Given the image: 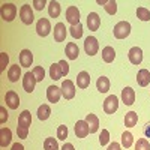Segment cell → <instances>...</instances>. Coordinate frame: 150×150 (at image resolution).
Listing matches in <instances>:
<instances>
[{
	"instance_id": "6da1fadb",
	"label": "cell",
	"mask_w": 150,
	"mask_h": 150,
	"mask_svg": "<svg viewBox=\"0 0 150 150\" xmlns=\"http://www.w3.org/2000/svg\"><path fill=\"white\" fill-rule=\"evenodd\" d=\"M112 33H114V38H117V39H125L131 33V24L128 21H119L114 26Z\"/></svg>"
},
{
	"instance_id": "7a4b0ae2",
	"label": "cell",
	"mask_w": 150,
	"mask_h": 150,
	"mask_svg": "<svg viewBox=\"0 0 150 150\" xmlns=\"http://www.w3.org/2000/svg\"><path fill=\"white\" fill-rule=\"evenodd\" d=\"M0 15H2V20L6 23H11L17 15V6L14 3H3L2 9H0Z\"/></svg>"
},
{
	"instance_id": "3957f363",
	"label": "cell",
	"mask_w": 150,
	"mask_h": 150,
	"mask_svg": "<svg viewBox=\"0 0 150 150\" xmlns=\"http://www.w3.org/2000/svg\"><path fill=\"white\" fill-rule=\"evenodd\" d=\"M119 108V99L114 95H110L104 101V111L105 114H114Z\"/></svg>"
},
{
	"instance_id": "277c9868",
	"label": "cell",
	"mask_w": 150,
	"mask_h": 150,
	"mask_svg": "<svg viewBox=\"0 0 150 150\" xmlns=\"http://www.w3.org/2000/svg\"><path fill=\"white\" fill-rule=\"evenodd\" d=\"M84 50H86V54L89 56H95L99 50V42L95 36H87L86 41H84Z\"/></svg>"
},
{
	"instance_id": "5b68a950",
	"label": "cell",
	"mask_w": 150,
	"mask_h": 150,
	"mask_svg": "<svg viewBox=\"0 0 150 150\" xmlns=\"http://www.w3.org/2000/svg\"><path fill=\"white\" fill-rule=\"evenodd\" d=\"M20 18L21 21L26 24V26H30L33 23L35 17H33V11H32V6L30 5H23L21 9H20Z\"/></svg>"
},
{
	"instance_id": "8992f818",
	"label": "cell",
	"mask_w": 150,
	"mask_h": 150,
	"mask_svg": "<svg viewBox=\"0 0 150 150\" xmlns=\"http://www.w3.org/2000/svg\"><path fill=\"white\" fill-rule=\"evenodd\" d=\"M74 131H75L77 138H86V137L90 134V128H89V125H87L86 120H78L77 123H75Z\"/></svg>"
},
{
	"instance_id": "52a82bcc",
	"label": "cell",
	"mask_w": 150,
	"mask_h": 150,
	"mask_svg": "<svg viewBox=\"0 0 150 150\" xmlns=\"http://www.w3.org/2000/svg\"><path fill=\"white\" fill-rule=\"evenodd\" d=\"M36 32L39 36L45 38L50 35V32H51V24H50V21L47 18H39L36 23Z\"/></svg>"
},
{
	"instance_id": "ba28073f",
	"label": "cell",
	"mask_w": 150,
	"mask_h": 150,
	"mask_svg": "<svg viewBox=\"0 0 150 150\" xmlns=\"http://www.w3.org/2000/svg\"><path fill=\"white\" fill-rule=\"evenodd\" d=\"M66 21L71 26H77L80 24V11L77 6H69L66 9Z\"/></svg>"
},
{
	"instance_id": "9c48e42d",
	"label": "cell",
	"mask_w": 150,
	"mask_h": 150,
	"mask_svg": "<svg viewBox=\"0 0 150 150\" xmlns=\"http://www.w3.org/2000/svg\"><path fill=\"white\" fill-rule=\"evenodd\" d=\"M36 83L38 81L35 78L33 72H26V74H24V77H23V87H24V90H26L27 93H32L35 90Z\"/></svg>"
},
{
	"instance_id": "30bf717a",
	"label": "cell",
	"mask_w": 150,
	"mask_h": 150,
	"mask_svg": "<svg viewBox=\"0 0 150 150\" xmlns=\"http://www.w3.org/2000/svg\"><path fill=\"white\" fill-rule=\"evenodd\" d=\"M5 102H6V105H8L11 110H17L18 105H20V96H18V93L14 92V90L6 92V95H5Z\"/></svg>"
},
{
	"instance_id": "8fae6325",
	"label": "cell",
	"mask_w": 150,
	"mask_h": 150,
	"mask_svg": "<svg viewBox=\"0 0 150 150\" xmlns=\"http://www.w3.org/2000/svg\"><path fill=\"white\" fill-rule=\"evenodd\" d=\"M62 95H63L65 99H72L75 96V84L71 80H65L62 83Z\"/></svg>"
},
{
	"instance_id": "7c38bea8",
	"label": "cell",
	"mask_w": 150,
	"mask_h": 150,
	"mask_svg": "<svg viewBox=\"0 0 150 150\" xmlns=\"http://www.w3.org/2000/svg\"><path fill=\"white\" fill-rule=\"evenodd\" d=\"M128 57H129V62L132 65H140L143 62V50L140 47H132L129 50Z\"/></svg>"
},
{
	"instance_id": "4fadbf2b",
	"label": "cell",
	"mask_w": 150,
	"mask_h": 150,
	"mask_svg": "<svg viewBox=\"0 0 150 150\" xmlns=\"http://www.w3.org/2000/svg\"><path fill=\"white\" fill-rule=\"evenodd\" d=\"M66 26L63 23H57L56 26H54V41L56 42H63L66 39Z\"/></svg>"
},
{
	"instance_id": "5bb4252c",
	"label": "cell",
	"mask_w": 150,
	"mask_h": 150,
	"mask_svg": "<svg viewBox=\"0 0 150 150\" xmlns=\"http://www.w3.org/2000/svg\"><path fill=\"white\" fill-rule=\"evenodd\" d=\"M60 96H62V89H59L57 86H50L48 89H47V99L51 104L59 102Z\"/></svg>"
},
{
	"instance_id": "9a60e30c",
	"label": "cell",
	"mask_w": 150,
	"mask_h": 150,
	"mask_svg": "<svg viewBox=\"0 0 150 150\" xmlns=\"http://www.w3.org/2000/svg\"><path fill=\"white\" fill-rule=\"evenodd\" d=\"M122 102L125 105H132L135 102V92L132 87H125L122 90Z\"/></svg>"
},
{
	"instance_id": "2e32d148",
	"label": "cell",
	"mask_w": 150,
	"mask_h": 150,
	"mask_svg": "<svg viewBox=\"0 0 150 150\" xmlns=\"http://www.w3.org/2000/svg\"><path fill=\"white\" fill-rule=\"evenodd\" d=\"M87 26H89V29L92 32H96L99 29V26H101V18H99V15L96 12H90L87 15Z\"/></svg>"
},
{
	"instance_id": "e0dca14e",
	"label": "cell",
	"mask_w": 150,
	"mask_h": 150,
	"mask_svg": "<svg viewBox=\"0 0 150 150\" xmlns=\"http://www.w3.org/2000/svg\"><path fill=\"white\" fill-rule=\"evenodd\" d=\"M30 123H32V114H30V111L24 110L21 114H20V117H18V128L29 129Z\"/></svg>"
},
{
	"instance_id": "ac0fdd59",
	"label": "cell",
	"mask_w": 150,
	"mask_h": 150,
	"mask_svg": "<svg viewBox=\"0 0 150 150\" xmlns=\"http://www.w3.org/2000/svg\"><path fill=\"white\" fill-rule=\"evenodd\" d=\"M77 86H78V89H87L90 86V75L86 71H81L77 75Z\"/></svg>"
},
{
	"instance_id": "d6986e66",
	"label": "cell",
	"mask_w": 150,
	"mask_h": 150,
	"mask_svg": "<svg viewBox=\"0 0 150 150\" xmlns=\"http://www.w3.org/2000/svg\"><path fill=\"white\" fill-rule=\"evenodd\" d=\"M33 62V54L30 50H23L20 53V65L24 66V68H29Z\"/></svg>"
},
{
	"instance_id": "ffe728a7",
	"label": "cell",
	"mask_w": 150,
	"mask_h": 150,
	"mask_svg": "<svg viewBox=\"0 0 150 150\" xmlns=\"http://www.w3.org/2000/svg\"><path fill=\"white\" fill-rule=\"evenodd\" d=\"M65 53H66V57L71 59V60H75L78 59V54H80V50H78V45L75 42H69L65 48Z\"/></svg>"
},
{
	"instance_id": "44dd1931",
	"label": "cell",
	"mask_w": 150,
	"mask_h": 150,
	"mask_svg": "<svg viewBox=\"0 0 150 150\" xmlns=\"http://www.w3.org/2000/svg\"><path fill=\"white\" fill-rule=\"evenodd\" d=\"M11 141H12V132H11V129L2 128V129H0V146L6 147V146L11 144Z\"/></svg>"
},
{
	"instance_id": "7402d4cb",
	"label": "cell",
	"mask_w": 150,
	"mask_h": 150,
	"mask_svg": "<svg viewBox=\"0 0 150 150\" xmlns=\"http://www.w3.org/2000/svg\"><path fill=\"white\" fill-rule=\"evenodd\" d=\"M137 83H138V86H141V87H146L150 83V72L147 69H140L138 75H137Z\"/></svg>"
},
{
	"instance_id": "603a6c76",
	"label": "cell",
	"mask_w": 150,
	"mask_h": 150,
	"mask_svg": "<svg viewBox=\"0 0 150 150\" xmlns=\"http://www.w3.org/2000/svg\"><path fill=\"white\" fill-rule=\"evenodd\" d=\"M21 77V68L18 65H12L8 71V78L11 83H17Z\"/></svg>"
},
{
	"instance_id": "cb8c5ba5",
	"label": "cell",
	"mask_w": 150,
	"mask_h": 150,
	"mask_svg": "<svg viewBox=\"0 0 150 150\" xmlns=\"http://www.w3.org/2000/svg\"><path fill=\"white\" fill-rule=\"evenodd\" d=\"M86 122H87V125H89V128H90V134H95L99 129V119L95 114H92V112L86 116Z\"/></svg>"
},
{
	"instance_id": "d4e9b609",
	"label": "cell",
	"mask_w": 150,
	"mask_h": 150,
	"mask_svg": "<svg viewBox=\"0 0 150 150\" xmlns=\"http://www.w3.org/2000/svg\"><path fill=\"white\" fill-rule=\"evenodd\" d=\"M138 123V114L135 111H129L125 116V126L126 128H134L135 125Z\"/></svg>"
},
{
	"instance_id": "484cf974",
	"label": "cell",
	"mask_w": 150,
	"mask_h": 150,
	"mask_svg": "<svg viewBox=\"0 0 150 150\" xmlns=\"http://www.w3.org/2000/svg\"><path fill=\"white\" fill-rule=\"evenodd\" d=\"M116 59V51L112 47H105L102 50V60L105 62V63H111V62H114Z\"/></svg>"
},
{
	"instance_id": "4316f807",
	"label": "cell",
	"mask_w": 150,
	"mask_h": 150,
	"mask_svg": "<svg viewBox=\"0 0 150 150\" xmlns=\"http://www.w3.org/2000/svg\"><path fill=\"white\" fill-rule=\"evenodd\" d=\"M48 14L51 18H57L60 15V3L56 2V0H51L48 3Z\"/></svg>"
},
{
	"instance_id": "83f0119b",
	"label": "cell",
	"mask_w": 150,
	"mask_h": 150,
	"mask_svg": "<svg viewBox=\"0 0 150 150\" xmlns=\"http://www.w3.org/2000/svg\"><path fill=\"white\" fill-rule=\"evenodd\" d=\"M96 87L101 93H107L110 90V80L107 77H99L96 81Z\"/></svg>"
},
{
	"instance_id": "f1b7e54d",
	"label": "cell",
	"mask_w": 150,
	"mask_h": 150,
	"mask_svg": "<svg viewBox=\"0 0 150 150\" xmlns=\"http://www.w3.org/2000/svg\"><path fill=\"white\" fill-rule=\"evenodd\" d=\"M50 114H51V108H50L47 104L41 105L39 108H38V119L39 120H47L50 117Z\"/></svg>"
},
{
	"instance_id": "f546056e",
	"label": "cell",
	"mask_w": 150,
	"mask_h": 150,
	"mask_svg": "<svg viewBox=\"0 0 150 150\" xmlns=\"http://www.w3.org/2000/svg\"><path fill=\"white\" fill-rule=\"evenodd\" d=\"M50 77H51L54 81H56V80H60L62 77H63V74H62V69H60L59 63H53L51 66H50Z\"/></svg>"
},
{
	"instance_id": "4dcf8cb0",
	"label": "cell",
	"mask_w": 150,
	"mask_h": 150,
	"mask_svg": "<svg viewBox=\"0 0 150 150\" xmlns=\"http://www.w3.org/2000/svg\"><path fill=\"white\" fill-rule=\"evenodd\" d=\"M132 143H134V135H132L131 132H128V131H125V132L122 134V146L126 147V149H129V147L132 146Z\"/></svg>"
},
{
	"instance_id": "1f68e13d",
	"label": "cell",
	"mask_w": 150,
	"mask_h": 150,
	"mask_svg": "<svg viewBox=\"0 0 150 150\" xmlns=\"http://www.w3.org/2000/svg\"><path fill=\"white\" fill-rule=\"evenodd\" d=\"M44 149L45 150H59V143L57 140H54L53 137H48L44 141Z\"/></svg>"
},
{
	"instance_id": "d6a6232c",
	"label": "cell",
	"mask_w": 150,
	"mask_h": 150,
	"mask_svg": "<svg viewBox=\"0 0 150 150\" xmlns=\"http://www.w3.org/2000/svg\"><path fill=\"white\" fill-rule=\"evenodd\" d=\"M69 33L72 38H75V39H80V38L83 36V24H77V26H71L69 27Z\"/></svg>"
},
{
	"instance_id": "836d02e7",
	"label": "cell",
	"mask_w": 150,
	"mask_h": 150,
	"mask_svg": "<svg viewBox=\"0 0 150 150\" xmlns=\"http://www.w3.org/2000/svg\"><path fill=\"white\" fill-rule=\"evenodd\" d=\"M137 17H138L141 21H149L150 20V11L141 6V8L137 9Z\"/></svg>"
},
{
	"instance_id": "e575fe53",
	"label": "cell",
	"mask_w": 150,
	"mask_h": 150,
	"mask_svg": "<svg viewBox=\"0 0 150 150\" xmlns=\"http://www.w3.org/2000/svg\"><path fill=\"white\" fill-rule=\"evenodd\" d=\"M105 8V12L110 15H114L117 12V2L116 0H110V2H107V5L104 6Z\"/></svg>"
},
{
	"instance_id": "d590c367",
	"label": "cell",
	"mask_w": 150,
	"mask_h": 150,
	"mask_svg": "<svg viewBox=\"0 0 150 150\" xmlns=\"http://www.w3.org/2000/svg\"><path fill=\"white\" fill-rule=\"evenodd\" d=\"M68 138V126L60 125L57 128V140H66Z\"/></svg>"
},
{
	"instance_id": "8d00e7d4",
	"label": "cell",
	"mask_w": 150,
	"mask_h": 150,
	"mask_svg": "<svg viewBox=\"0 0 150 150\" xmlns=\"http://www.w3.org/2000/svg\"><path fill=\"white\" fill-rule=\"evenodd\" d=\"M33 75H35L36 81H42V80L45 78V71H44V68H42V66H36V68L33 69Z\"/></svg>"
},
{
	"instance_id": "74e56055",
	"label": "cell",
	"mask_w": 150,
	"mask_h": 150,
	"mask_svg": "<svg viewBox=\"0 0 150 150\" xmlns=\"http://www.w3.org/2000/svg\"><path fill=\"white\" fill-rule=\"evenodd\" d=\"M135 150H150V144L146 138H140L135 144Z\"/></svg>"
},
{
	"instance_id": "f35d334b",
	"label": "cell",
	"mask_w": 150,
	"mask_h": 150,
	"mask_svg": "<svg viewBox=\"0 0 150 150\" xmlns=\"http://www.w3.org/2000/svg\"><path fill=\"white\" fill-rule=\"evenodd\" d=\"M108 141H110V132L107 129H102V132L99 134V143H101V146H105L108 144Z\"/></svg>"
},
{
	"instance_id": "ab89813d",
	"label": "cell",
	"mask_w": 150,
	"mask_h": 150,
	"mask_svg": "<svg viewBox=\"0 0 150 150\" xmlns=\"http://www.w3.org/2000/svg\"><path fill=\"white\" fill-rule=\"evenodd\" d=\"M8 62H9V56L6 53H0V71H5L8 66Z\"/></svg>"
},
{
	"instance_id": "60d3db41",
	"label": "cell",
	"mask_w": 150,
	"mask_h": 150,
	"mask_svg": "<svg viewBox=\"0 0 150 150\" xmlns=\"http://www.w3.org/2000/svg\"><path fill=\"white\" fill-rule=\"evenodd\" d=\"M59 66H60V69H62V74H63V77L69 74V65H68V62H66V60H60V62H59Z\"/></svg>"
},
{
	"instance_id": "b9f144b4",
	"label": "cell",
	"mask_w": 150,
	"mask_h": 150,
	"mask_svg": "<svg viewBox=\"0 0 150 150\" xmlns=\"http://www.w3.org/2000/svg\"><path fill=\"white\" fill-rule=\"evenodd\" d=\"M32 5L35 6L36 11H42V9L45 8L47 2H45V0H33V3H32Z\"/></svg>"
},
{
	"instance_id": "7bdbcfd3",
	"label": "cell",
	"mask_w": 150,
	"mask_h": 150,
	"mask_svg": "<svg viewBox=\"0 0 150 150\" xmlns=\"http://www.w3.org/2000/svg\"><path fill=\"white\" fill-rule=\"evenodd\" d=\"M17 134H18V138L26 140L27 138V134H29V129H24V128H18L17 126Z\"/></svg>"
},
{
	"instance_id": "ee69618b",
	"label": "cell",
	"mask_w": 150,
	"mask_h": 150,
	"mask_svg": "<svg viewBox=\"0 0 150 150\" xmlns=\"http://www.w3.org/2000/svg\"><path fill=\"white\" fill-rule=\"evenodd\" d=\"M0 123H5L6 120H8V112H6V110H5V107H0Z\"/></svg>"
},
{
	"instance_id": "f6af8a7d",
	"label": "cell",
	"mask_w": 150,
	"mask_h": 150,
	"mask_svg": "<svg viewBox=\"0 0 150 150\" xmlns=\"http://www.w3.org/2000/svg\"><path fill=\"white\" fill-rule=\"evenodd\" d=\"M107 150H122V147H120V144H119V143H116V141H114V143H111V144L108 146V149H107Z\"/></svg>"
},
{
	"instance_id": "bcb514c9",
	"label": "cell",
	"mask_w": 150,
	"mask_h": 150,
	"mask_svg": "<svg viewBox=\"0 0 150 150\" xmlns=\"http://www.w3.org/2000/svg\"><path fill=\"white\" fill-rule=\"evenodd\" d=\"M62 150H75V149H74V144H71V143H65L63 147H62Z\"/></svg>"
},
{
	"instance_id": "7dc6e473",
	"label": "cell",
	"mask_w": 150,
	"mask_h": 150,
	"mask_svg": "<svg viewBox=\"0 0 150 150\" xmlns=\"http://www.w3.org/2000/svg\"><path fill=\"white\" fill-rule=\"evenodd\" d=\"M11 150H24V147H23V144L15 143V144H12V149Z\"/></svg>"
},
{
	"instance_id": "c3c4849f",
	"label": "cell",
	"mask_w": 150,
	"mask_h": 150,
	"mask_svg": "<svg viewBox=\"0 0 150 150\" xmlns=\"http://www.w3.org/2000/svg\"><path fill=\"white\" fill-rule=\"evenodd\" d=\"M144 135L147 137V138H150V123L146 125V129H144Z\"/></svg>"
},
{
	"instance_id": "681fc988",
	"label": "cell",
	"mask_w": 150,
	"mask_h": 150,
	"mask_svg": "<svg viewBox=\"0 0 150 150\" xmlns=\"http://www.w3.org/2000/svg\"><path fill=\"white\" fill-rule=\"evenodd\" d=\"M98 5H101V6L104 5V6H105V5H107V0H98Z\"/></svg>"
}]
</instances>
